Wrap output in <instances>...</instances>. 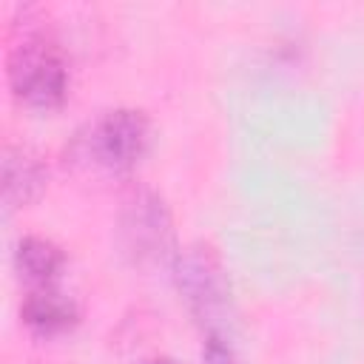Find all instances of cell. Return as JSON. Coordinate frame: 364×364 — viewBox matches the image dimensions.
Returning <instances> with one entry per match:
<instances>
[{
	"label": "cell",
	"mask_w": 364,
	"mask_h": 364,
	"mask_svg": "<svg viewBox=\"0 0 364 364\" xmlns=\"http://www.w3.org/2000/svg\"><path fill=\"white\" fill-rule=\"evenodd\" d=\"M77 316H80L77 304L65 293L54 290L51 284L34 287L31 293H26V299L20 304L23 324L28 330L40 333V336H54V333H63V330L74 327Z\"/></svg>",
	"instance_id": "cell-6"
},
{
	"label": "cell",
	"mask_w": 364,
	"mask_h": 364,
	"mask_svg": "<svg viewBox=\"0 0 364 364\" xmlns=\"http://www.w3.org/2000/svg\"><path fill=\"white\" fill-rule=\"evenodd\" d=\"M173 270L179 293L196 321L208 324V333H222L219 324L228 318L230 310V282L213 247L191 245L176 256Z\"/></svg>",
	"instance_id": "cell-3"
},
{
	"label": "cell",
	"mask_w": 364,
	"mask_h": 364,
	"mask_svg": "<svg viewBox=\"0 0 364 364\" xmlns=\"http://www.w3.org/2000/svg\"><path fill=\"white\" fill-rule=\"evenodd\" d=\"M63 264H65V253L46 236H23L14 247L17 273L37 287L51 284L60 276Z\"/></svg>",
	"instance_id": "cell-7"
},
{
	"label": "cell",
	"mask_w": 364,
	"mask_h": 364,
	"mask_svg": "<svg viewBox=\"0 0 364 364\" xmlns=\"http://www.w3.org/2000/svg\"><path fill=\"white\" fill-rule=\"evenodd\" d=\"M6 77L11 94L28 108H57L68 94V63L46 34H26L9 48Z\"/></svg>",
	"instance_id": "cell-1"
},
{
	"label": "cell",
	"mask_w": 364,
	"mask_h": 364,
	"mask_svg": "<svg viewBox=\"0 0 364 364\" xmlns=\"http://www.w3.org/2000/svg\"><path fill=\"white\" fill-rule=\"evenodd\" d=\"M119 233L125 250L136 262H162L173 250L171 213L165 202L148 188H134L122 199Z\"/></svg>",
	"instance_id": "cell-4"
},
{
	"label": "cell",
	"mask_w": 364,
	"mask_h": 364,
	"mask_svg": "<svg viewBox=\"0 0 364 364\" xmlns=\"http://www.w3.org/2000/svg\"><path fill=\"white\" fill-rule=\"evenodd\" d=\"M151 142V122L136 108H114L105 111L82 136H77L74 148L80 159L108 173L131 171Z\"/></svg>",
	"instance_id": "cell-2"
},
{
	"label": "cell",
	"mask_w": 364,
	"mask_h": 364,
	"mask_svg": "<svg viewBox=\"0 0 364 364\" xmlns=\"http://www.w3.org/2000/svg\"><path fill=\"white\" fill-rule=\"evenodd\" d=\"M0 165H3V202L9 210L28 208L31 202L40 199L48 182V171L37 154L20 145H6Z\"/></svg>",
	"instance_id": "cell-5"
},
{
	"label": "cell",
	"mask_w": 364,
	"mask_h": 364,
	"mask_svg": "<svg viewBox=\"0 0 364 364\" xmlns=\"http://www.w3.org/2000/svg\"><path fill=\"white\" fill-rule=\"evenodd\" d=\"M142 364H176L171 355H154V358H145Z\"/></svg>",
	"instance_id": "cell-9"
},
{
	"label": "cell",
	"mask_w": 364,
	"mask_h": 364,
	"mask_svg": "<svg viewBox=\"0 0 364 364\" xmlns=\"http://www.w3.org/2000/svg\"><path fill=\"white\" fill-rule=\"evenodd\" d=\"M202 364H239L225 333H208L202 347Z\"/></svg>",
	"instance_id": "cell-8"
}]
</instances>
